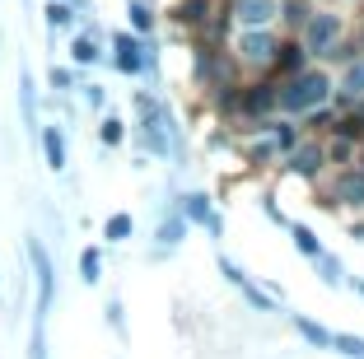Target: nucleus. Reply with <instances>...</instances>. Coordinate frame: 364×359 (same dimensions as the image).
Masks as SVG:
<instances>
[{"instance_id":"36","label":"nucleus","mask_w":364,"mask_h":359,"mask_svg":"<svg viewBox=\"0 0 364 359\" xmlns=\"http://www.w3.org/2000/svg\"><path fill=\"white\" fill-rule=\"evenodd\" d=\"M262 215H267V220L276 224V229H289V215L276 205V196H262Z\"/></svg>"},{"instance_id":"8","label":"nucleus","mask_w":364,"mask_h":359,"mask_svg":"<svg viewBox=\"0 0 364 359\" xmlns=\"http://www.w3.org/2000/svg\"><path fill=\"white\" fill-rule=\"evenodd\" d=\"M280 173H285V178L318 182L322 173H327V149H322V140L318 136H299L285 149V159H280Z\"/></svg>"},{"instance_id":"17","label":"nucleus","mask_w":364,"mask_h":359,"mask_svg":"<svg viewBox=\"0 0 364 359\" xmlns=\"http://www.w3.org/2000/svg\"><path fill=\"white\" fill-rule=\"evenodd\" d=\"M187 229H192V224L182 220V210H178V205H168V215H164V220H159V229H154V257L178 252V247H182V238H187Z\"/></svg>"},{"instance_id":"7","label":"nucleus","mask_w":364,"mask_h":359,"mask_svg":"<svg viewBox=\"0 0 364 359\" xmlns=\"http://www.w3.org/2000/svg\"><path fill=\"white\" fill-rule=\"evenodd\" d=\"M313 187H318V205H327V210H364V168L360 164L327 168Z\"/></svg>"},{"instance_id":"38","label":"nucleus","mask_w":364,"mask_h":359,"mask_svg":"<svg viewBox=\"0 0 364 359\" xmlns=\"http://www.w3.org/2000/svg\"><path fill=\"white\" fill-rule=\"evenodd\" d=\"M346 289H355V294L364 299V275H346Z\"/></svg>"},{"instance_id":"16","label":"nucleus","mask_w":364,"mask_h":359,"mask_svg":"<svg viewBox=\"0 0 364 359\" xmlns=\"http://www.w3.org/2000/svg\"><path fill=\"white\" fill-rule=\"evenodd\" d=\"M215 5H220V0H178V5H173V10H168V19L178 23V28H187V33H192V38H196V33H201L205 23H210Z\"/></svg>"},{"instance_id":"1","label":"nucleus","mask_w":364,"mask_h":359,"mask_svg":"<svg viewBox=\"0 0 364 359\" xmlns=\"http://www.w3.org/2000/svg\"><path fill=\"white\" fill-rule=\"evenodd\" d=\"M299 136H304V131H299L294 117L271 112V117H262V122H247L243 131H234V149H238V159H243L247 168L271 173V168H280L285 149L294 145Z\"/></svg>"},{"instance_id":"23","label":"nucleus","mask_w":364,"mask_h":359,"mask_svg":"<svg viewBox=\"0 0 364 359\" xmlns=\"http://www.w3.org/2000/svg\"><path fill=\"white\" fill-rule=\"evenodd\" d=\"M336 112H341L336 103H322V107H313V112H304V117H299V131H304V136H318V140H322L327 131H332Z\"/></svg>"},{"instance_id":"12","label":"nucleus","mask_w":364,"mask_h":359,"mask_svg":"<svg viewBox=\"0 0 364 359\" xmlns=\"http://www.w3.org/2000/svg\"><path fill=\"white\" fill-rule=\"evenodd\" d=\"M332 103L341 107V112H364V52L355 56L350 65H341V70H336Z\"/></svg>"},{"instance_id":"4","label":"nucleus","mask_w":364,"mask_h":359,"mask_svg":"<svg viewBox=\"0 0 364 359\" xmlns=\"http://www.w3.org/2000/svg\"><path fill=\"white\" fill-rule=\"evenodd\" d=\"M192 43H196L192 47V75H196V89L205 98H220L225 89H234L243 80L225 43H210V38H192Z\"/></svg>"},{"instance_id":"27","label":"nucleus","mask_w":364,"mask_h":359,"mask_svg":"<svg viewBox=\"0 0 364 359\" xmlns=\"http://www.w3.org/2000/svg\"><path fill=\"white\" fill-rule=\"evenodd\" d=\"M80 23V14L70 10V0H47V28L52 33H70Z\"/></svg>"},{"instance_id":"39","label":"nucleus","mask_w":364,"mask_h":359,"mask_svg":"<svg viewBox=\"0 0 364 359\" xmlns=\"http://www.w3.org/2000/svg\"><path fill=\"white\" fill-rule=\"evenodd\" d=\"M355 164H360V168H364V140H360V149H355Z\"/></svg>"},{"instance_id":"24","label":"nucleus","mask_w":364,"mask_h":359,"mask_svg":"<svg viewBox=\"0 0 364 359\" xmlns=\"http://www.w3.org/2000/svg\"><path fill=\"white\" fill-rule=\"evenodd\" d=\"M285 233H289V243H294V252H299L304 262H313V257H318L322 247H327V243L318 238V233H313L309 224H299V220H289V229H285Z\"/></svg>"},{"instance_id":"19","label":"nucleus","mask_w":364,"mask_h":359,"mask_svg":"<svg viewBox=\"0 0 364 359\" xmlns=\"http://www.w3.org/2000/svg\"><path fill=\"white\" fill-rule=\"evenodd\" d=\"M38 145H43V159L52 173H65L70 154H65V131L61 127H38Z\"/></svg>"},{"instance_id":"37","label":"nucleus","mask_w":364,"mask_h":359,"mask_svg":"<svg viewBox=\"0 0 364 359\" xmlns=\"http://www.w3.org/2000/svg\"><path fill=\"white\" fill-rule=\"evenodd\" d=\"M107 327L117 331V336L127 331V317H122V304H117V299H107Z\"/></svg>"},{"instance_id":"21","label":"nucleus","mask_w":364,"mask_h":359,"mask_svg":"<svg viewBox=\"0 0 364 359\" xmlns=\"http://www.w3.org/2000/svg\"><path fill=\"white\" fill-rule=\"evenodd\" d=\"M127 23H131V33H140V38H154V28H159L154 0H127Z\"/></svg>"},{"instance_id":"29","label":"nucleus","mask_w":364,"mask_h":359,"mask_svg":"<svg viewBox=\"0 0 364 359\" xmlns=\"http://www.w3.org/2000/svg\"><path fill=\"white\" fill-rule=\"evenodd\" d=\"M322 149H327V168H341V164H355V140H341V136H322Z\"/></svg>"},{"instance_id":"3","label":"nucleus","mask_w":364,"mask_h":359,"mask_svg":"<svg viewBox=\"0 0 364 359\" xmlns=\"http://www.w3.org/2000/svg\"><path fill=\"white\" fill-rule=\"evenodd\" d=\"M332 89H336V70H327L322 61H309L299 75H285L276 85V112L299 122L304 112L332 103Z\"/></svg>"},{"instance_id":"10","label":"nucleus","mask_w":364,"mask_h":359,"mask_svg":"<svg viewBox=\"0 0 364 359\" xmlns=\"http://www.w3.org/2000/svg\"><path fill=\"white\" fill-rule=\"evenodd\" d=\"M178 210L187 224H196V229H205V238H225V215H220V205H215L210 191H187V196H178Z\"/></svg>"},{"instance_id":"40","label":"nucleus","mask_w":364,"mask_h":359,"mask_svg":"<svg viewBox=\"0 0 364 359\" xmlns=\"http://www.w3.org/2000/svg\"><path fill=\"white\" fill-rule=\"evenodd\" d=\"M336 5H360V0H336Z\"/></svg>"},{"instance_id":"41","label":"nucleus","mask_w":364,"mask_h":359,"mask_svg":"<svg viewBox=\"0 0 364 359\" xmlns=\"http://www.w3.org/2000/svg\"><path fill=\"white\" fill-rule=\"evenodd\" d=\"M360 117H364V112H360Z\"/></svg>"},{"instance_id":"6","label":"nucleus","mask_w":364,"mask_h":359,"mask_svg":"<svg viewBox=\"0 0 364 359\" xmlns=\"http://www.w3.org/2000/svg\"><path fill=\"white\" fill-rule=\"evenodd\" d=\"M280 33L276 28H234L229 33V56H234L238 75H267L271 70V56H276Z\"/></svg>"},{"instance_id":"28","label":"nucleus","mask_w":364,"mask_h":359,"mask_svg":"<svg viewBox=\"0 0 364 359\" xmlns=\"http://www.w3.org/2000/svg\"><path fill=\"white\" fill-rule=\"evenodd\" d=\"M131 233H136V220H131L127 210H117V215L103 220V243H131Z\"/></svg>"},{"instance_id":"25","label":"nucleus","mask_w":364,"mask_h":359,"mask_svg":"<svg viewBox=\"0 0 364 359\" xmlns=\"http://www.w3.org/2000/svg\"><path fill=\"white\" fill-rule=\"evenodd\" d=\"M289 322H294V331H299L313 350H332V331L322 327V322H313L309 313H289Z\"/></svg>"},{"instance_id":"15","label":"nucleus","mask_w":364,"mask_h":359,"mask_svg":"<svg viewBox=\"0 0 364 359\" xmlns=\"http://www.w3.org/2000/svg\"><path fill=\"white\" fill-rule=\"evenodd\" d=\"M304 65H309V52H304V43L294 38V33H280V43H276V56H271V70L276 80H285V75H299Z\"/></svg>"},{"instance_id":"13","label":"nucleus","mask_w":364,"mask_h":359,"mask_svg":"<svg viewBox=\"0 0 364 359\" xmlns=\"http://www.w3.org/2000/svg\"><path fill=\"white\" fill-rule=\"evenodd\" d=\"M234 14V28H276L280 23V0H225Z\"/></svg>"},{"instance_id":"22","label":"nucleus","mask_w":364,"mask_h":359,"mask_svg":"<svg viewBox=\"0 0 364 359\" xmlns=\"http://www.w3.org/2000/svg\"><path fill=\"white\" fill-rule=\"evenodd\" d=\"M19 112H23V131L28 136H38V89H33V75L28 70H19Z\"/></svg>"},{"instance_id":"33","label":"nucleus","mask_w":364,"mask_h":359,"mask_svg":"<svg viewBox=\"0 0 364 359\" xmlns=\"http://www.w3.org/2000/svg\"><path fill=\"white\" fill-rule=\"evenodd\" d=\"M332 350L346 359H364V336H355V331H332Z\"/></svg>"},{"instance_id":"11","label":"nucleus","mask_w":364,"mask_h":359,"mask_svg":"<svg viewBox=\"0 0 364 359\" xmlns=\"http://www.w3.org/2000/svg\"><path fill=\"white\" fill-rule=\"evenodd\" d=\"M23 252H28L33 280H38V308H33V313H52V304H56V266H52V252H47L43 238H28Z\"/></svg>"},{"instance_id":"26","label":"nucleus","mask_w":364,"mask_h":359,"mask_svg":"<svg viewBox=\"0 0 364 359\" xmlns=\"http://www.w3.org/2000/svg\"><path fill=\"white\" fill-rule=\"evenodd\" d=\"M313 5H318V0H280V23L276 28L280 33H299L304 19L313 14Z\"/></svg>"},{"instance_id":"2","label":"nucleus","mask_w":364,"mask_h":359,"mask_svg":"<svg viewBox=\"0 0 364 359\" xmlns=\"http://www.w3.org/2000/svg\"><path fill=\"white\" fill-rule=\"evenodd\" d=\"M136 145L154 159H182V131L168 98L145 94V89L136 94Z\"/></svg>"},{"instance_id":"31","label":"nucleus","mask_w":364,"mask_h":359,"mask_svg":"<svg viewBox=\"0 0 364 359\" xmlns=\"http://www.w3.org/2000/svg\"><path fill=\"white\" fill-rule=\"evenodd\" d=\"M80 280H85V285H98V280H103V247H85V252H80Z\"/></svg>"},{"instance_id":"32","label":"nucleus","mask_w":364,"mask_h":359,"mask_svg":"<svg viewBox=\"0 0 364 359\" xmlns=\"http://www.w3.org/2000/svg\"><path fill=\"white\" fill-rule=\"evenodd\" d=\"M28 359H47V313H33V331H28Z\"/></svg>"},{"instance_id":"18","label":"nucleus","mask_w":364,"mask_h":359,"mask_svg":"<svg viewBox=\"0 0 364 359\" xmlns=\"http://www.w3.org/2000/svg\"><path fill=\"white\" fill-rule=\"evenodd\" d=\"M103 61V47H98V23H85V28L70 38V65H98Z\"/></svg>"},{"instance_id":"20","label":"nucleus","mask_w":364,"mask_h":359,"mask_svg":"<svg viewBox=\"0 0 364 359\" xmlns=\"http://www.w3.org/2000/svg\"><path fill=\"white\" fill-rule=\"evenodd\" d=\"M309 266H313V275H318V280H322L327 289H346V275H350V271H346V262L332 252V247H322V252L313 257Z\"/></svg>"},{"instance_id":"14","label":"nucleus","mask_w":364,"mask_h":359,"mask_svg":"<svg viewBox=\"0 0 364 359\" xmlns=\"http://www.w3.org/2000/svg\"><path fill=\"white\" fill-rule=\"evenodd\" d=\"M112 65H117L127 80H140V75H145V38L131 33V28L112 33Z\"/></svg>"},{"instance_id":"35","label":"nucleus","mask_w":364,"mask_h":359,"mask_svg":"<svg viewBox=\"0 0 364 359\" xmlns=\"http://www.w3.org/2000/svg\"><path fill=\"white\" fill-rule=\"evenodd\" d=\"M80 98H85V107H89V112H103V107H107L103 85H80Z\"/></svg>"},{"instance_id":"30","label":"nucleus","mask_w":364,"mask_h":359,"mask_svg":"<svg viewBox=\"0 0 364 359\" xmlns=\"http://www.w3.org/2000/svg\"><path fill=\"white\" fill-rule=\"evenodd\" d=\"M98 140H103L107 149L127 145V122H122L117 112H103V122H98Z\"/></svg>"},{"instance_id":"34","label":"nucleus","mask_w":364,"mask_h":359,"mask_svg":"<svg viewBox=\"0 0 364 359\" xmlns=\"http://www.w3.org/2000/svg\"><path fill=\"white\" fill-rule=\"evenodd\" d=\"M47 85L56 89V94H75V70H70V65H52V75H47Z\"/></svg>"},{"instance_id":"5","label":"nucleus","mask_w":364,"mask_h":359,"mask_svg":"<svg viewBox=\"0 0 364 359\" xmlns=\"http://www.w3.org/2000/svg\"><path fill=\"white\" fill-rule=\"evenodd\" d=\"M346 33H350V14H346V5H336V0H318V5H313V14L304 19V28L294 33V38L304 43L309 61H322V56L332 52Z\"/></svg>"},{"instance_id":"9","label":"nucleus","mask_w":364,"mask_h":359,"mask_svg":"<svg viewBox=\"0 0 364 359\" xmlns=\"http://www.w3.org/2000/svg\"><path fill=\"white\" fill-rule=\"evenodd\" d=\"M215 266H220V275H225L229 285H234L238 294H243V304L252 308V313H276V308H280V294H271L267 285H257V280H252V275L243 271V262H234V257L220 252V262H215Z\"/></svg>"}]
</instances>
